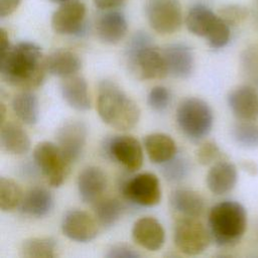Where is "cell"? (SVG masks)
I'll use <instances>...</instances> for the list:
<instances>
[{"label":"cell","instance_id":"d6a6232c","mask_svg":"<svg viewBox=\"0 0 258 258\" xmlns=\"http://www.w3.org/2000/svg\"><path fill=\"white\" fill-rule=\"evenodd\" d=\"M230 34V26L219 16L206 38L211 47L222 48L229 42Z\"/></svg>","mask_w":258,"mask_h":258},{"label":"cell","instance_id":"3957f363","mask_svg":"<svg viewBox=\"0 0 258 258\" xmlns=\"http://www.w3.org/2000/svg\"><path fill=\"white\" fill-rule=\"evenodd\" d=\"M210 233L219 246H232L243 237L247 228V213L238 202L225 201L209 213Z\"/></svg>","mask_w":258,"mask_h":258},{"label":"cell","instance_id":"277c9868","mask_svg":"<svg viewBox=\"0 0 258 258\" xmlns=\"http://www.w3.org/2000/svg\"><path fill=\"white\" fill-rule=\"evenodd\" d=\"M126 55L129 63L143 80L163 79L168 74L163 50L152 44L144 31L136 32L128 42Z\"/></svg>","mask_w":258,"mask_h":258},{"label":"cell","instance_id":"4316f807","mask_svg":"<svg viewBox=\"0 0 258 258\" xmlns=\"http://www.w3.org/2000/svg\"><path fill=\"white\" fill-rule=\"evenodd\" d=\"M12 110L16 116L25 124L32 125L38 120V100L30 91H24L14 96L12 99Z\"/></svg>","mask_w":258,"mask_h":258},{"label":"cell","instance_id":"30bf717a","mask_svg":"<svg viewBox=\"0 0 258 258\" xmlns=\"http://www.w3.org/2000/svg\"><path fill=\"white\" fill-rule=\"evenodd\" d=\"M87 126L80 120L67 121L58 128L56 132V144L70 163L76 161L83 153L87 141Z\"/></svg>","mask_w":258,"mask_h":258},{"label":"cell","instance_id":"e575fe53","mask_svg":"<svg viewBox=\"0 0 258 258\" xmlns=\"http://www.w3.org/2000/svg\"><path fill=\"white\" fill-rule=\"evenodd\" d=\"M147 103L149 107L155 111H164L170 103V93L162 86L154 87L148 94Z\"/></svg>","mask_w":258,"mask_h":258},{"label":"cell","instance_id":"b9f144b4","mask_svg":"<svg viewBox=\"0 0 258 258\" xmlns=\"http://www.w3.org/2000/svg\"><path fill=\"white\" fill-rule=\"evenodd\" d=\"M51 1H54V2H66L68 0H51Z\"/></svg>","mask_w":258,"mask_h":258},{"label":"cell","instance_id":"8d00e7d4","mask_svg":"<svg viewBox=\"0 0 258 258\" xmlns=\"http://www.w3.org/2000/svg\"><path fill=\"white\" fill-rule=\"evenodd\" d=\"M221 155L218 145L212 141L201 145L197 151V158L201 164L208 165L215 161Z\"/></svg>","mask_w":258,"mask_h":258},{"label":"cell","instance_id":"ba28073f","mask_svg":"<svg viewBox=\"0 0 258 258\" xmlns=\"http://www.w3.org/2000/svg\"><path fill=\"white\" fill-rule=\"evenodd\" d=\"M145 11L150 26L158 33L170 34L181 26L182 13L178 0H147Z\"/></svg>","mask_w":258,"mask_h":258},{"label":"cell","instance_id":"7bdbcfd3","mask_svg":"<svg viewBox=\"0 0 258 258\" xmlns=\"http://www.w3.org/2000/svg\"><path fill=\"white\" fill-rule=\"evenodd\" d=\"M256 1H257V2H258V0H256Z\"/></svg>","mask_w":258,"mask_h":258},{"label":"cell","instance_id":"d590c367","mask_svg":"<svg viewBox=\"0 0 258 258\" xmlns=\"http://www.w3.org/2000/svg\"><path fill=\"white\" fill-rule=\"evenodd\" d=\"M242 67L251 79L258 82V45L247 47L241 55Z\"/></svg>","mask_w":258,"mask_h":258},{"label":"cell","instance_id":"ab89813d","mask_svg":"<svg viewBox=\"0 0 258 258\" xmlns=\"http://www.w3.org/2000/svg\"><path fill=\"white\" fill-rule=\"evenodd\" d=\"M93 2L101 10H110L123 5L126 0H93Z\"/></svg>","mask_w":258,"mask_h":258},{"label":"cell","instance_id":"9c48e42d","mask_svg":"<svg viewBox=\"0 0 258 258\" xmlns=\"http://www.w3.org/2000/svg\"><path fill=\"white\" fill-rule=\"evenodd\" d=\"M124 197L143 207H152L160 202L161 190L157 176L143 172L127 180L122 187Z\"/></svg>","mask_w":258,"mask_h":258},{"label":"cell","instance_id":"7a4b0ae2","mask_svg":"<svg viewBox=\"0 0 258 258\" xmlns=\"http://www.w3.org/2000/svg\"><path fill=\"white\" fill-rule=\"evenodd\" d=\"M97 110L106 124L119 130L133 128L140 116L137 104L117 84L108 80L99 84Z\"/></svg>","mask_w":258,"mask_h":258},{"label":"cell","instance_id":"5bb4252c","mask_svg":"<svg viewBox=\"0 0 258 258\" xmlns=\"http://www.w3.org/2000/svg\"><path fill=\"white\" fill-rule=\"evenodd\" d=\"M228 104L233 114L241 121L258 118V94L250 86H239L228 95Z\"/></svg>","mask_w":258,"mask_h":258},{"label":"cell","instance_id":"9a60e30c","mask_svg":"<svg viewBox=\"0 0 258 258\" xmlns=\"http://www.w3.org/2000/svg\"><path fill=\"white\" fill-rule=\"evenodd\" d=\"M133 240L142 248L157 251L165 241V232L162 225L152 217H143L137 220L132 228Z\"/></svg>","mask_w":258,"mask_h":258},{"label":"cell","instance_id":"d4e9b609","mask_svg":"<svg viewBox=\"0 0 258 258\" xmlns=\"http://www.w3.org/2000/svg\"><path fill=\"white\" fill-rule=\"evenodd\" d=\"M53 198L51 194L43 187H33L21 202V211L35 218L46 216L52 209Z\"/></svg>","mask_w":258,"mask_h":258},{"label":"cell","instance_id":"83f0119b","mask_svg":"<svg viewBox=\"0 0 258 258\" xmlns=\"http://www.w3.org/2000/svg\"><path fill=\"white\" fill-rule=\"evenodd\" d=\"M56 243L52 238H31L26 240L20 249L24 258H54Z\"/></svg>","mask_w":258,"mask_h":258},{"label":"cell","instance_id":"8fae6325","mask_svg":"<svg viewBox=\"0 0 258 258\" xmlns=\"http://www.w3.org/2000/svg\"><path fill=\"white\" fill-rule=\"evenodd\" d=\"M86 7L80 1L63 2L52 14L51 27L58 34L79 35L85 27Z\"/></svg>","mask_w":258,"mask_h":258},{"label":"cell","instance_id":"60d3db41","mask_svg":"<svg viewBox=\"0 0 258 258\" xmlns=\"http://www.w3.org/2000/svg\"><path fill=\"white\" fill-rule=\"evenodd\" d=\"M5 113H6V110H5V107L4 105L1 103V106H0V121H1V124L4 123V119H5Z\"/></svg>","mask_w":258,"mask_h":258},{"label":"cell","instance_id":"e0dca14e","mask_svg":"<svg viewBox=\"0 0 258 258\" xmlns=\"http://www.w3.org/2000/svg\"><path fill=\"white\" fill-rule=\"evenodd\" d=\"M107 187V177L104 171L97 166H88L80 172L78 190L84 203L99 201Z\"/></svg>","mask_w":258,"mask_h":258},{"label":"cell","instance_id":"44dd1931","mask_svg":"<svg viewBox=\"0 0 258 258\" xmlns=\"http://www.w3.org/2000/svg\"><path fill=\"white\" fill-rule=\"evenodd\" d=\"M46 70L49 74L67 78L76 75L82 68L81 58L68 49H57L45 57Z\"/></svg>","mask_w":258,"mask_h":258},{"label":"cell","instance_id":"f35d334b","mask_svg":"<svg viewBox=\"0 0 258 258\" xmlns=\"http://www.w3.org/2000/svg\"><path fill=\"white\" fill-rule=\"evenodd\" d=\"M21 2L22 0H0V17L4 18L12 14Z\"/></svg>","mask_w":258,"mask_h":258},{"label":"cell","instance_id":"ffe728a7","mask_svg":"<svg viewBox=\"0 0 258 258\" xmlns=\"http://www.w3.org/2000/svg\"><path fill=\"white\" fill-rule=\"evenodd\" d=\"M60 92L64 101L78 111H86L91 108V101L86 80L77 75L64 78L60 84Z\"/></svg>","mask_w":258,"mask_h":258},{"label":"cell","instance_id":"8992f818","mask_svg":"<svg viewBox=\"0 0 258 258\" xmlns=\"http://www.w3.org/2000/svg\"><path fill=\"white\" fill-rule=\"evenodd\" d=\"M33 158L51 186L57 187L63 182L71 163L57 144L48 141L38 143L33 150Z\"/></svg>","mask_w":258,"mask_h":258},{"label":"cell","instance_id":"4fadbf2b","mask_svg":"<svg viewBox=\"0 0 258 258\" xmlns=\"http://www.w3.org/2000/svg\"><path fill=\"white\" fill-rule=\"evenodd\" d=\"M61 231L64 236L73 241L87 243L97 236L98 227L95 220L88 213L72 210L63 216Z\"/></svg>","mask_w":258,"mask_h":258},{"label":"cell","instance_id":"2e32d148","mask_svg":"<svg viewBox=\"0 0 258 258\" xmlns=\"http://www.w3.org/2000/svg\"><path fill=\"white\" fill-rule=\"evenodd\" d=\"M168 74L175 78L186 79L194 70L195 57L191 48L184 43H172L163 49Z\"/></svg>","mask_w":258,"mask_h":258},{"label":"cell","instance_id":"74e56055","mask_svg":"<svg viewBox=\"0 0 258 258\" xmlns=\"http://www.w3.org/2000/svg\"><path fill=\"white\" fill-rule=\"evenodd\" d=\"M141 255L127 245L113 246L106 254L107 258H138Z\"/></svg>","mask_w":258,"mask_h":258},{"label":"cell","instance_id":"1f68e13d","mask_svg":"<svg viewBox=\"0 0 258 258\" xmlns=\"http://www.w3.org/2000/svg\"><path fill=\"white\" fill-rule=\"evenodd\" d=\"M162 174L169 181H179L185 178L189 171V164L186 159L181 156L175 157V155L162 163Z\"/></svg>","mask_w":258,"mask_h":258},{"label":"cell","instance_id":"4dcf8cb0","mask_svg":"<svg viewBox=\"0 0 258 258\" xmlns=\"http://www.w3.org/2000/svg\"><path fill=\"white\" fill-rule=\"evenodd\" d=\"M234 140L244 147H258V125L252 121H241L232 128Z\"/></svg>","mask_w":258,"mask_h":258},{"label":"cell","instance_id":"603a6c76","mask_svg":"<svg viewBox=\"0 0 258 258\" xmlns=\"http://www.w3.org/2000/svg\"><path fill=\"white\" fill-rule=\"evenodd\" d=\"M0 141L2 148L12 154H23L29 150L30 140L25 130L14 122L1 124Z\"/></svg>","mask_w":258,"mask_h":258},{"label":"cell","instance_id":"836d02e7","mask_svg":"<svg viewBox=\"0 0 258 258\" xmlns=\"http://www.w3.org/2000/svg\"><path fill=\"white\" fill-rule=\"evenodd\" d=\"M249 11L246 7L238 4L223 6L219 10V16L229 25L234 26L243 22L248 17Z\"/></svg>","mask_w":258,"mask_h":258},{"label":"cell","instance_id":"6da1fadb","mask_svg":"<svg viewBox=\"0 0 258 258\" xmlns=\"http://www.w3.org/2000/svg\"><path fill=\"white\" fill-rule=\"evenodd\" d=\"M46 72L41 48L33 42H19L0 53L1 78L13 87L37 88L43 83Z\"/></svg>","mask_w":258,"mask_h":258},{"label":"cell","instance_id":"d6986e66","mask_svg":"<svg viewBox=\"0 0 258 258\" xmlns=\"http://www.w3.org/2000/svg\"><path fill=\"white\" fill-rule=\"evenodd\" d=\"M125 16L118 11H109L99 17L96 23V31L99 38L106 43H118L127 32Z\"/></svg>","mask_w":258,"mask_h":258},{"label":"cell","instance_id":"f546056e","mask_svg":"<svg viewBox=\"0 0 258 258\" xmlns=\"http://www.w3.org/2000/svg\"><path fill=\"white\" fill-rule=\"evenodd\" d=\"M22 202V190L17 182L11 178H0V209L11 212Z\"/></svg>","mask_w":258,"mask_h":258},{"label":"cell","instance_id":"52a82bcc","mask_svg":"<svg viewBox=\"0 0 258 258\" xmlns=\"http://www.w3.org/2000/svg\"><path fill=\"white\" fill-rule=\"evenodd\" d=\"M173 240L180 252L186 255H198L208 248L211 236L200 221L187 217L176 222Z\"/></svg>","mask_w":258,"mask_h":258},{"label":"cell","instance_id":"7402d4cb","mask_svg":"<svg viewBox=\"0 0 258 258\" xmlns=\"http://www.w3.org/2000/svg\"><path fill=\"white\" fill-rule=\"evenodd\" d=\"M169 203L173 210L190 218L200 217L205 209L204 199L188 188L174 189L169 197Z\"/></svg>","mask_w":258,"mask_h":258},{"label":"cell","instance_id":"484cf974","mask_svg":"<svg viewBox=\"0 0 258 258\" xmlns=\"http://www.w3.org/2000/svg\"><path fill=\"white\" fill-rule=\"evenodd\" d=\"M218 17L219 16L207 6L195 5L189 9L185 17V25L192 34L206 37Z\"/></svg>","mask_w":258,"mask_h":258},{"label":"cell","instance_id":"ac0fdd59","mask_svg":"<svg viewBox=\"0 0 258 258\" xmlns=\"http://www.w3.org/2000/svg\"><path fill=\"white\" fill-rule=\"evenodd\" d=\"M238 178L236 166L228 161L215 163L207 174L208 188L215 195L222 196L231 191Z\"/></svg>","mask_w":258,"mask_h":258},{"label":"cell","instance_id":"f1b7e54d","mask_svg":"<svg viewBox=\"0 0 258 258\" xmlns=\"http://www.w3.org/2000/svg\"><path fill=\"white\" fill-rule=\"evenodd\" d=\"M94 211L99 223L102 226L109 228L119 221L123 213V207L118 200L107 198L97 201Z\"/></svg>","mask_w":258,"mask_h":258},{"label":"cell","instance_id":"cb8c5ba5","mask_svg":"<svg viewBox=\"0 0 258 258\" xmlns=\"http://www.w3.org/2000/svg\"><path fill=\"white\" fill-rule=\"evenodd\" d=\"M144 145L148 157L154 163H164L176 153L173 139L163 133H152L145 137Z\"/></svg>","mask_w":258,"mask_h":258},{"label":"cell","instance_id":"5b68a950","mask_svg":"<svg viewBox=\"0 0 258 258\" xmlns=\"http://www.w3.org/2000/svg\"><path fill=\"white\" fill-rule=\"evenodd\" d=\"M214 116L209 104L200 98L184 99L176 109V123L191 140L206 137L213 126Z\"/></svg>","mask_w":258,"mask_h":258},{"label":"cell","instance_id":"7c38bea8","mask_svg":"<svg viewBox=\"0 0 258 258\" xmlns=\"http://www.w3.org/2000/svg\"><path fill=\"white\" fill-rule=\"evenodd\" d=\"M108 154L130 171H135L142 166L143 151L139 141L133 136H115L107 143Z\"/></svg>","mask_w":258,"mask_h":258}]
</instances>
